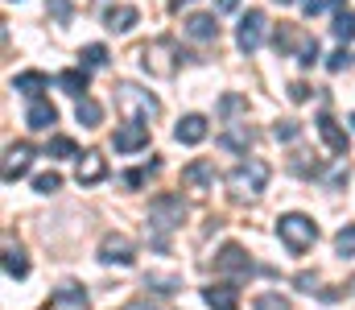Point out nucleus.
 <instances>
[{
  "instance_id": "40",
  "label": "nucleus",
  "mask_w": 355,
  "mask_h": 310,
  "mask_svg": "<svg viewBox=\"0 0 355 310\" xmlns=\"http://www.w3.org/2000/svg\"><path fill=\"white\" fill-rule=\"evenodd\" d=\"M314 282H318V277H314V273H297V286H302V290H306V294H314Z\"/></svg>"
},
{
  "instance_id": "7",
  "label": "nucleus",
  "mask_w": 355,
  "mask_h": 310,
  "mask_svg": "<svg viewBox=\"0 0 355 310\" xmlns=\"http://www.w3.org/2000/svg\"><path fill=\"white\" fill-rule=\"evenodd\" d=\"M215 269H219V273H232V277H252V273H257L252 257H248L236 240H227V244L215 252Z\"/></svg>"
},
{
  "instance_id": "33",
  "label": "nucleus",
  "mask_w": 355,
  "mask_h": 310,
  "mask_svg": "<svg viewBox=\"0 0 355 310\" xmlns=\"http://www.w3.org/2000/svg\"><path fill=\"white\" fill-rule=\"evenodd\" d=\"M145 290H157V294H174V290H178V277H162V273H149V277H145Z\"/></svg>"
},
{
  "instance_id": "5",
  "label": "nucleus",
  "mask_w": 355,
  "mask_h": 310,
  "mask_svg": "<svg viewBox=\"0 0 355 310\" xmlns=\"http://www.w3.org/2000/svg\"><path fill=\"white\" fill-rule=\"evenodd\" d=\"M137 58H141V67L149 71V75H157V79H170L178 71V46L170 37H157V42H145L141 50H137Z\"/></svg>"
},
{
  "instance_id": "18",
  "label": "nucleus",
  "mask_w": 355,
  "mask_h": 310,
  "mask_svg": "<svg viewBox=\"0 0 355 310\" xmlns=\"http://www.w3.org/2000/svg\"><path fill=\"white\" fill-rule=\"evenodd\" d=\"M174 137L182 145H202L207 141V116H198V112H190V116H182L174 128Z\"/></svg>"
},
{
  "instance_id": "4",
  "label": "nucleus",
  "mask_w": 355,
  "mask_h": 310,
  "mask_svg": "<svg viewBox=\"0 0 355 310\" xmlns=\"http://www.w3.org/2000/svg\"><path fill=\"white\" fill-rule=\"evenodd\" d=\"M116 107H120L132 124H145V120L162 116V100L149 96V92H141L137 83H120V87H116Z\"/></svg>"
},
{
  "instance_id": "9",
  "label": "nucleus",
  "mask_w": 355,
  "mask_h": 310,
  "mask_svg": "<svg viewBox=\"0 0 355 310\" xmlns=\"http://www.w3.org/2000/svg\"><path fill=\"white\" fill-rule=\"evenodd\" d=\"M29 162H33V145H29V141H12V145L4 149V182L12 187L17 178H25Z\"/></svg>"
},
{
  "instance_id": "31",
  "label": "nucleus",
  "mask_w": 355,
  "mask_h": 310,
  "mask_svg": "<svg viewBox=\"0 0 355 310\" xmlns=\"http://www.w3.org/2000/svg\"><path fill=\"white\" fill-rule=\"evenodd\" d=\"M272 137H277V141H297V137H302V124H297V120H277V124H272Z\"/></svg>"
},
{
  "instance_id": "30",
  "label": "nucleus",
  "mask_w": 355,
  "mask_h": 310,
  "mask_svg": "<svg viewBox=\"0 0 355 310\" xmlns=\"http://www.w3.org/2000/svg\"><path fill=\"white\" fill-rule=\"evenodd\" d=\"M335 252H339V257H355V223H347V227L335 236Z\"/></svg>"
},
{
  "instance_id": "32",
  "label": "nucleus",
  "mask_w": 355,
  "mask_h": 310,
  "mask_svg": "<svg viewBox=\"0 0 355 310\" xmlns=\"http://www.w3.org/2000/svg\"><path fill=\"white\" fill-rule=\"evenodd\" d=\"M352 62H355V54L347 50V46H343V50H335V54L327 58V71H331V75H339V71H347Z\"/></svg>"
},
{
  "instance_id": "8",
  "label": "nucleus",
  "mask_w": 355,
  "mask_h": 310,
  "mask_svg": "<svg viewBox=\"0 0 355 310\" xmlns=\"http://www.w3.org/2000/svg\"><path fill=\"white\" fill-rule=\"evenodd\" d=\"M265 12L261 8H248L244 17H240V29H236V46L244 50V54H252V50H261V42H265Z\"/></svg>"
},
{
  "instance_id": "37",
  "label": "nucleus",
  "mask_w": 355,
  "mask_h": 310,
  "mask_svg": "<svg viewBox=\"0 0 355 310\" xmlns=\"http://www.w3.org/2000/svg\"><path fill=\"white\" fill-rule=\"evenodd\" d=\"M240 107H248L244 96H223V100H219V116H232V112H240Z\"/></svg>"
},
{
  "instance_id": "13",
  "label": "nucleus",
  "mask_w": 355,
  "mask_h": 310,
  "mask_svg": "<svg viewBox=\"0 0 355 310\" xmlns=\"http://www.w3.org/2000/svg\"><path fill=\"white\" fill-rule=\"evenodd\" d=\"M75 178H79V187H95V182H103V178H107V162H103V153L87 149V153L79 157V170H75Z\"/></svg>"
},
{
  "instance_id": "29",
  "label": "nucleus",
  "mask_w": 355,
  "mask_h": 310,
  "mask_svg": "<svg viewBox=\"0 0 355 310\" xmlns=\"http://www.w3.org/2000/svg\"><path fill=\"white\" fill-rule=\"evenodd\" d=\"M297 62H302V67H314V62H318V37H310V33L302 37V46H297Z\"/></svg>"
},
{
  "instance_id": "24",
  "label": "nucleus",
  "mask_w": 355,
  "mask_h": 310,
  "mask_svg": "<svg viewBox=\"0 0 355 310\" xmlns=\"http://www.w3.org/2000/svg\"><path fill=\"white\" fill-rule=\"evenodd\" d=\"M4 273H8V277H17V282H21V277H29V261H25V257H21V248H12V244L4 248Z\"/></svg>"
},
{
  "instance_id": "39",
  "label": "nucleus",
  "mask_w": 355,
  "mask_h": 310,
  "mask_svg": "<svg viewBox=\"0 0 355 310\" xmlns=\"http://www.w3.org/2000/svg\"><path fill=\"white\" fill-rule=\"evenodd\" d=\"M289 100L306 103V100H310V87H306V83H289Z\"/></svg>"
},
{
  "instance_id": "17",
  "label": "nucleus",
  "mask_w": 355,
  "mask_h": 310,
  "mask_svg": "<svg viewBox=\"0 0 355 310\" xmlns=\"http://www.w3.org/2000/svg\"><path fill=\"white\" fill-rule=\"evenodd\" d=\"M202 302L211 310H240V290L227 286V282H219V286H207L202 290Z\"/></svg>"
},
{
  "instance_id": "12",
  "label": "nucleus",
  "mask_w": 355,
  "mask_h": 310,
  "mask_svg": "<svg viewBox=\"0 0 355 310\" xmlns=\"http://www.w3.org/2000/svg\"><path fill=\"white\" fill-rule=\"evenodd\" d=\"M50 307L54 310H87V290L79 282H62L54 294H50Z\"/></svg>"
},
{
  "instance_id": "10",
  "label": "nucleus",
  "mask_w": 355,
  "mask_h": 310,
  "mask_svg": "<svg viewBox=\"0 0 355 310\" xmlns=\"http://www.w3.org/2000/svg\"><path fill=\"white\" fill-rule=\"evenodd\" d=\"M112 145H116V153H137V149H145L149 145V124H120L116 132H112Z\"/></svg>"
},
{
  "instance_id": "27",
  "label": "nucleus",
  "mask_w": 355,
  "mask_h": 310,
  "mask_svg": "<svg viewBox=\"0 0 355 310\" xmlns=\"http://www.w3.org/2000/svg\"><path fill=\"white\" fill-rule=\"evenodd\" d=\"M157 170H162V162H149V166H137V170H128V174H124V187H132V191H137V187H145V182H149V178H153Z\"/></svg>"
},
{
  "instance_id": "1",
  "label": "nucleus",
  "mask_w": 355,
  "mask_h": 310,
  "mask_svg": "<svg viewBox=\"0 0 355 310\" xmlns=\"http://www.w3.org/2000/svg\"><path fill=\"white\" fill-rule=\"evenodd\" d=\"M186 219V199L182 195H157L149 203V240L153 248H170V232Z\"/></svg>"
},
{
  "instance_id": "25",
  "label": "nucleus",
  "mask_w": 355,
  "mask_h": 310,
  "mask_svg": "<svg viewBox=\"0 0 355 310\" xmlns=\"http://www.w3.org/2000/svg\"><path fill=\"white\" fill-rule=\"evenodd\" d=\"M331 29H335V37H339V42H355V12H352V8H339Z\"/></svg>"
},
{
  "instance_id": "15",
  "label": "nucleus",
  "mask_w": 355,
  "mask_h": 310,
  "mask_svg": "<svg viewBox=\"0 0 355 310\" xmlns=\"http://www.w3.org/2000/svg\"><path fill=\"white\" fill-rule=\"evenodd\" d=\"M137 21H141V12H137L132 4H107V8H103V25H107L112 33H128Z\"/></svg>"
},
{
  "instance_id": "28",
  "label": "nucleus",
  "mask_w": 355,
  "mask_h": 310,
  "mask_svg": "<svg viewBox=\"0 0 355 310\" xmlns=\"http://www.w3.org/2000/svg\"><path fill=\"white\" fill-rule=\"evenodd\" d=\"M79 58H83V71H99V67H107V50H103L99 42H95V46H83Z\"/></svg>"
},
{
  "instance_id": "43",
  "label": "nucleus",
  "mask_w": 355,
  "mask_h": 310,
  "mask_svg": "<svg viewBox=\"0 0 355 310\" xmlns=\"http://www.w3.org/2000/svg\"><path fill=\"white\" fill-rule=\"evenodd\" d=\"M352 124H355V116H352Z\"/></svg>"
},
{
  "instance_id": "21",
  "label": "nucleus",
  "mask_w": 355,
  "mask_h": 310,
  "mask_svg": "<svg viewBox=\"0 0 355 310\" xmlns=\"http://www.w3.org/2000/svg\"><path fill=\"white\" fill-rule=\"evenodd\" d=\"M219 141H223V145H227V149H236V153H248V145H252V141H257V132H252V128H248V124H227V128H223V137H219Z\"/></svg>"
},
{
  "instance_id": "26",
  "label": "nucleus",
  "mask_w": 355,
  "mask_h": 310,
  "mask_svg": "<svg viewBox=\"0 0 355 310\" xmlns=\"http://www.w3.org/2000/svg\"><path fill=\"white\" fill-rule=\"evenodd\" d=\"M46 153H50V157H83V153H79V145H75L71 137H50Z\"/></svg>"
},
{
  "instance_id": "36",
  "label": "nucleus",
  "mask_w": 355,
  "mask_h": 310,
  "mask_svg": "<svg viewBox=\"0 0 355 310\" xmlns=\"http://www.w3.org/2000/svg\"><path fill=\"white\" fill-rule=\"evenodd\" d=\"M252 310H289V302H285L281 294H261V298L252 302Z\"/></svg>"
},
{
  "instance_id": "3",
  "label": "nucleus",
  "mask_w": 355,
  "mask_h": 310,
  "mask_svg": "<svg viewBox=\"0 0 355 310\" xmlns=\"http://www.w3.org/2000/svg\"><path fill=\"white\" fill-rule=\"evenodd\" d=\"M268 178H272V170H268V162L261 157H248V162H240L232 174H227V187H232V199H257L261 191L268 187Z\"/></svg>"
},
{
  "instance_id": "20",
  "label": "nucleus",
  "mask_w": 355,
  "mask_h": 310,
  "mask_svg": "<svg viewBox=\"0 0 355 310\" xmlns=\"http://www.w3.org/2000/svg\"><path fill=\"white\" fill-rule=\"evenodd\" d=\"M186 33H190V37H198V42H211V37H219L215 12H190V17H186Z\"/></svg>"
},
{
  "instance_id": "14",
  "label": "nucleus",
  "mask_w": 355,
  "mask_h": 310,
  "mask_svg": "<svg viewBox=\"0 0 355 310\" xmlns=\"http://www.w3.org/2000/svg\"><path fill=\"white\" fill-rule=\"evenodd\" d=\"M25 124L33 128V132H46L50 124H58V107L50 100H29V107H25Z\"/></svg>"
},
{
  "instance_id": "16",
  "label": "nucleus",
  "mask_w": 355,
  "mask_h": 310,
  "mask_svg": "<svg viewBox=\"0 0 355 310\" xmlns=\"http://www.w3.org/2000/svg\"><path fill=\"white\" fill-rule=\"evenodd\" d=\"M182 182H186V187H194V191H207V187H215V162H207V157H194V162L182 170Z\"/></svg>"
},
{
  "instance_id": "2",
  "label": "nucleus",
  "mask_w": 355,
  "mask_h": 310,
  "mask_svg": "<svg viewBox=\"0 0 355 310\" xmlns=\"http://www.w3.org/2000/svg\"><path fill=\"white\" fill-rule=\"evenodd\" d=\"M277 236H281V244H285L293 257H302V252L314 248V240H318V223H314L310 215H302V211H289V215L277 219Z\"/></svg>"
},
{
  "instance_id": "22",
  "label": "nucleus",
  "mask_w": 355,
  "mask_h": 310,
  "mask_svg": "<svg viewBox=\"0 0 355 310\" xmlns=\"http://www.w3.org/2000/svg\"><path fill=\"white\" fill-rule=\"evenodd\" d=\"M58 87H62L67 96L83 100V92H87V71H83V67H71V71H62V75H58Z\"/></svg>"
},
{
  "instance_id": "42",
  "label": "nucleus",
  "mask_w": 355,
  "mask_h": 310,
  "mask_svg": "<svg viewBox=\"0 0 355 310\" xmlns=\"http://www.w3.org/2000/svg\"><path fill=\"white\" fill-rule=\"evenodd\" d=\"M277 4H293V0H277Z\"/></svg>"
},
{
  "instance_id": "34",
  "label": "nucleus",
  "mask_w": 355,
  "mask_h": 310,
  "mask_svg": "<svg viewBox=\"0 0 355 310\" xmlns=\"http://www.w3.org/2000/svg\"><path fill=\"white\" fill-rule=\"evenodd\" d=\"M58 187H62V178H58L54 170H50V174H37V178H33V191H37V195H54Z\"/></svg>"
},
{
  "instance_id": "6",
  "label": "nucleus",
  "mask_w": 355,
  "mask_h": 310,
  "mask_svg": "<svg viewBox=\"0 0 355 310\" xmlns=\"http://www.w3.org/2000/svg\"><path fill=\"white\" fill-rule=\"evenodd\" d=\"M99 261L103 265H132L137 261V244L124 232H103L99 240Z\"/></svg>"
},
{
  "instance_id": "23",
  "label": "nucleus",
  "mask_w": 355,
  "mask_h": 310,
  "mask_svg": "<svg viewBox=\"0 0 355 310\" xmlns=\"http://www.w3.org/2000/svg\"><path fill=\"white\" fill-rule=\"evenodd\" d=\"M75 116H79V124H83V128H95V124L103 120V107L91 100V96H83V100L75 103Z\"/></svg>"
},
{
  "instance_id": "41",
  "label": "nucleus",
  "mask_w": 355,
  "mask_h": 310,
  "mask_svg": "<svg viewBox=\"0 0 355 310\" xmlns=\"http://www.w3.org/2000/svg\"><path fill=\"white\" fill-rule=\"evenodd\" d=\"M215 8H219V12H236V8H240V0H215Z\"/></svg>"
},
{
  "instance_id": "35",
  "label": "nucleus",
  "mask_w": 355,
  "mask_h": 310,
  "mask_svg": "<svg viewBox=\"0 0 355 310\" xmlns=\"http://www.w3.org/2000/svg\"><path fill=\"white\" fill-rule=\"evenodd\" d=\"M46 12H50L58 25H67V21H71V0H50V4H46Z\"/></svg>"
},
{
  "instance_id": "38",
  "label": "nucleus",
  "mask_w": 355,
  "mask_h": 310,
  "mask_svg": "<svg viewBox=\"0 0 355 310\" xmlns=\"http://www.w3.org/2000/svg\"><path fill=\"white\" fill-rule=\"evenodd\" d=\"M120 310H170L166 302H153V298H137V302H128V307H120Z\"/></svg>"
},
{
  "instance_id": "11",
  "label": "nucleus",
  "mask_w": 355,
  "mask_h": 310,
  "mask_svg": "<svg viewBox=\"0 0 355 310\" xmlns=\"http://www.w3.org/2000/svg\"><path fill=\"white\" fill-rule=\"evenodd\" d=\"M318 137L327 141V149H331L335 157H347V132L339 128V120H335L331 112H322V116H318Z\"/></svg>"
},
{
  "instance_id": "19",
  "label": "nucleus",
  "mask_w": 355,
  "mask_h": 310,
  "mask_svg": "<svg viewBox=\"0 0 355 310\" xmlns=\"http://www.w3.org/2000/svg\"><path fill=\"white\" fill-rule=\"evenodd\" d=\"M46 87H50V79H46L42 71H21V75H12V92H21V96H29V100H42Z\"/></svg>"
}]
</instances>
